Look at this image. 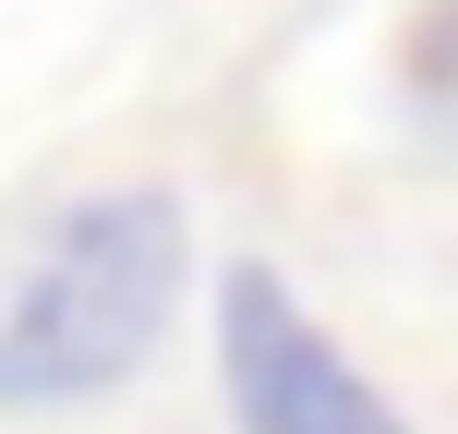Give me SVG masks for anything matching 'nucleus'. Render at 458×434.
<instances>
[{
  "mask_svg": "<svg viewBox=\"0 0 458 434\" xmlns=\"http://www.w3.org/2000/svg\"><path fill=\"white\" fill-rule=\"evenodd\" d=\"M411 72H422V85H458V0H422V24H411Z\"/></svg>",
  "mask_w": 458,
  "mask_h": 434,
  "instance_id": "7ed1b4c3",
  "label": "nucleus"
},
{
  "mask_svg": "<svg viewBox=\"0 0 458 434\" xmlns=\"http://www.w3.org/2000/svg\"><path fill=\"white\" fill-rule=\"evenodd\" d=\"M217 387H229V422L242 434H411L386 411L362 362L301 314V290L277 266H229L217 277Z\"/></svg>",
  "mask_w": 458,
  "mask_h": 434,
  "instance_id": "f03ea898",
  "label": "nucleus"
},
{
  "mask_svg": "<svg viewBox=\"0 0 458 434\" xmlns=\"http://www.w3.org/2000/svg\"><path fill=\"white\" fill-rule=\"evenodd\" d=\"M182 266H193V229L169 193L145 182L85 193L0 302V411H72V398H109L121 374H145V350L169 338V302H182Z\"/></svg>",
  "mask_w": 458,
  "mask_h": 434,
  "instance_id": "f257e3e1",
  "label": "nucleus"
}]
</instances>
